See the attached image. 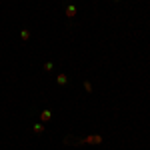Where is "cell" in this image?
<instances>
[{
  "label": "cell",
  "instance_id": "cell-5",
  "mask_svg": "<svg viewBox=\"0 0 150 150\" xmlns=\"http://www.w3.org/2000/svg\"><path fill=\"white\" fill-rule=\"evenodd\" d=\"M56 84H58V86L68 84V76H66V74H58V76H56Z\"/></svg>",
  "mask_w": 150,
  "mask_h": 150
},
{
  "label": "cell",
  "instance_id": "cell-8",
  "mask_svg": "<svg viewBox=\"0 0 150 150\" xmlns=\"http://www.w3.org/2000/svg\"><path fill=\"white\" fill-rule=\"evenodd\" d=\"M42 68L46 70V72H52V68H54V64H52V62H46V64H44Z\"/></svg>",
  "mask_w": 150,
  "mask_h": 150
},
{
  "label": "cell",
  "instance_id": "cell-1",
  "mask_svg": "<svg viewBox=\"0 0 150 150\" xmlns=\"http://www.w3.org/2000/svg\"><path fill=\"white\" fill-rule=\"evenodd\" d=\"M82 142L84 144H100L102 142V136H98V134L96 136H86V138H82Z\"/></svg>",
  "mask_w": 150,
  "mask_h": 150
},
{
  "label": "cell",
  "instance_id": "cell-4",
  "mask_svg": "<svg viewBox=\"0 0 150 150\" xmlns=\"http://www.w3.org/2000/svg\"><path fill=\"white\" fill-rule=\"evenodd\" d=\"M32 130H34L36 134H42L46 130V126H44V122H36V124H32Z\"/></svg>",
  "mask_w": 150,
  "mask_h": 150
},
{
  "label": "cell",
  "instance_id": "cell-7",
  "mask_svg": "<svg viewBox=\"0 0 150 150\" xmlns=\"http://www.w3.org/2000/svg\"><path fill=\"white\" fill-rule=\"evenodd\" d=\"M84 90L90 94V92H94V86H92V82H84Z\"/></svg>",
  "mask_w": 150,
  "mask_h": 150
},
{
  "label": "cell",
  "instance_id": "cell-9",
  "mask_svg": "<svg viewBox=\"0 0 150 150\" xmlns=\"http://www.w3.org/2000/svg\"><path fill=\"white\" fill-rule=\"evenodd\" d=\"M114 2H120V0H114Z\"/></svg>",
  "mask_w": 150,
  "mask_h": 150
},
{
  "label": "cell",
  "instance_id": "cell-3",
  "mask_svg": "<svg viewBox=\"0 0 150 150\" xmlns=\"http://www.w3.org/2000/svg\"><path fill=\"white\" fill-rule=\"evenodd\" d=\"M50 120H52V112H50V110H42V112H40V122L46 124V122H50Z\"/></svg>",
  "mask_w": 150,
  "mask_h": 150
},
{
  "label": "cell",
  "instance_id": "cell-6",
  "mask_svg": "<svg viewBox=\"0 0 150 150\" xmlns=\"http://www.w3.org/2000/svg\"><path fill=\"white\" fill-rule=\"evenodd\" d=\"M20 38H22V42H28V40H30V30H28V28H22Z\"/></svg>",
  "mask_w": 150,
  "mask_h": 150
},
{
  "label": "cell",
  "instance_id": "cell-2",
  "mask_svg": "<svg viewBox=\"0 0 150 150\" xmlns=\"http://www.w3.org/2000/svg\"><path fill=\"white\" fill-rule=\"evenodd\" d=\"M76 6H74V4H68V6H66V8H64V14H66V16H68V18H74V16H76Z\"/></svg>",
  "mask_w": 150,
  "mask_h": 150
}]
</instances>
